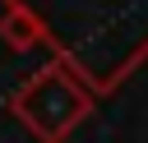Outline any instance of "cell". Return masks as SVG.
<instances>
[{"instance_id": "obj_1", "label": "cell", "mask_w": 148, "mask_h": 143, "mask_svg": "<svg viewBox=\"0 0 148 143\" xmlns=\"http://www.w3.org/2000/svg\"><path fill=\"white\" fill-rule=\"evenodd\" d=\"M9 111L14 120L37 138V143H65L92 111V97L88 88L65 69V65H46L37 74H28L14 97H9Z\"/></svg>"}, {"instance_id": "obj_2", "label": "cell", "mask_w": 148, "mask_h": 143, "mask_svg": "<svg viewBox=\"0 0 148 143\" xmlns=\"http://www.w3.org/2000/svg\"><path fill=\"white\" fill-rule=\"evenodd\" d=\"M42 37H46V32H42V18H37L28 5L9 0L5 14H0V42H5L9 51H32Z\"/></svg>"}]
</instances>
